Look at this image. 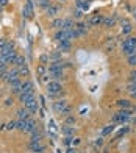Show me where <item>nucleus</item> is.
Here are the masks:
<instances>
[{
  "instance_id": "f257e3e1",
  "label": "nucleus",
  "mask_w": 136,
  "mask_h": 153,
  "mask_svg": "<svg viewBox=\"0 0 136 153\" xmlns=\"http://www.w3.org/2000/svg\"><path fill=\"white\" fill-rule=\"evenodd\" d=\"M16 128L19 131H24V133H31V131H35L38 128V125H36V122L33 119H25V120L19 119L16 122Z\"/></svg>"
},
{
  "instance_id": "f03ea898",
  "label": "nucleus",
  "mask_w": 136,
  "mask_h": 153,
  "mask_svg": "<svg viewBox=\"0 0 136 153\" xmlns=\"http://www.w3.org/2000/svg\"><path fill=\"white\" fill-rule=\"evenodd\" d=\"M135 48H136V38L135 36L127 38L124 41V44H122V52H124V55H127V56H130V55L135 53Z\"/></svg>"
},
{
  "instance_id": "7ed1b4c3",
  "label": "nucleus",
  "mask_w": 136,
  "mask_h": 153,
  "mask_svg": "<svg viewBox=\"0 0 136 153\" xmlns=\"http://www.w3.org/2000/svg\"><path fill=\"white\" fill-rule=\"evenodd\" d=\"M130 116H132V109H122L113 116V123H124L130 119Z\"/></svg>"
},
{
  "instance_id": "20e7f679",
  "label": "nucleus",
  "mask_w": 136,
  "mask_h": 153,
  "mask_svg": "<svg viewBox=\"0 0 136 153\" xmlns=\"http://www.w3.org/2000/svg\"><path fill=\"white\" fill-rule=\"evenodd\" d=\"M33 14H35V10H33V0H27V3L22 8V16L25 19H31Z\"/></svg>"
},
{
  "instance_id": "39448f33",
  "label": "nucleus",
  "mask_w": 136,
  "mask_h": 153,
  "mask_svg": "<svg viewBox=\"0 0 136 153\" xmlns=\"http://www.w3.org/2000/svg\"><path fill=\"white\" fill-rule=\"evenodd\" d=\"M61 89H63V86H61L59 81H49L47 83V92L49 94H61Z\"/></svg>"
},
{
  "instance_id": "423d86ee",
  "label": "nucleus",
  "mask_w": 136,
  "mask_h": 153,
  "mask_svg": "<svg viewBox=\"0 0 136 153\" xmlns=\"http://www.w3.org/2000/svg\"><path fill=\"white\" fill-rule=\"evenodd\" d=\"M19 69H13V71H6V74L3 75V80L6 81V83H8V85H10V83H13V81H14V80H17L19 78Z\"/></svg>"
},
{
  "instance_id": "0eeeda50",
  "label": "nucleus",
  "mask_w": 136,
  "mask_h": 153,
  "mask_svg": "<svg viewBox=\"0 0 136 153\" xmlns=\"http://www.w3.org/2000/svg\"><path fill=\"white\" fill-rule=\"evenodd\" d=\"M28 150L31 153H44L45 152V145L41 142H30L28 144Z\"/></svg>"
},
{
  "instance_id": "6e6552de",
  "label": "nucleus",
  "mask_w": 136,
  "mask_h": 153,
  "mask_svg": "<svg viewBox=\"0 0 136 153\" xmlns=\"http://www.w3.org/2000/svg\"><path fill=\"white\" fill-rule=\"evenodd\" d=\"M25 108L30 111V113H36L38 108H39V103L36 102V99L33 97V99H30L28 102H25Z\"/></svg>"
},
{
  "instance_id": "1a4fd4ad",
  "label": "nucleus",
  "mask_w": 136,
  "mask_h": 153,
  "mask_svg": "<svg viewBox=\"0 0 136 153\" xmlns=\"http://www.w3.org/2000/svg\"><path fill=\"white\" fill-rule=\"evenodd\" d=\"M66 106H69V105H67V102H66V100H58V102H55V103H53V109H55L58 114H61V113H63V111L66 109Z\"/></svg>"
},
{
  "instance_id": "9d476101",
  "label": "nucleus",
  "mask_w": 136,
  "mask_h": 153,
  "mask_svg": "<svg viewBox=\"0 0 136 153\" xmlns=\"http://www.w3.org/2000/svg\"><path fill=\"white\" fill-rule=\"evenodd\" d=\"M102 22H103V17H102L99 13H97V14H92V16L89 17V20H88V25H94V27H96V25H100Z\"/></svg>"
},
{
  "instance_id": "9b49d317",
  "label": "nucleus",
  "mask_w": 136,
  "mask_h": 153,
  "mask_svg": "<svg viewBox=\"0 0 136 153\" xmlns=\"http://www.w3.org/2000/svg\"><path fill=\"white\" fill-rule=\"evenodd\" d=\"M55 39L58 41V42H63V41H71V39H69V34H67V31H64L63 28L56 31V34H55Z\"/></svg>"
},
{
  "instance_id": "f8f14e48",
  "label": "nucleus",
  "mask_w": 136,
  "mask_h": 153,
  "mask_svg": "<svg viewBox=\"0 0 136 153\" xmlns=\"http://www.w3.org/2000/svg\"><path fill=\"white\" fill-rule=\"evenodd\" d=\"M132 30H133L132 24L128 22L127 19L122 20V34H124V36H125V34H130V33H132Z\"/></svg>"
},
{
  "instance_id": "ddd939ff",
  "label": "nucleus",
  "mask_w": 136,
  "mask_h": 153,
  "mask_svg": "<svg viewBox=\"0 0 136 153\" xmlns=\"http://www.w3.org/2000/svg\"><path fill=\"white\" fill-rule=\"evenodd\" d=\"M66 64L63 61H55V62H52V64L49 66V69H47V71L49 72H52V71H63V67H64Z\"/></svg>"
},
{
  "instance_id": "4468645a",
  "label": "nucleus",
  "mask_w": 136,
  "mask_h": 153,
  "mask_svg": "<svg viewBox=\"0 0 136 153\" xmlns=\"http://www.w3.org/2000/svg\"><path fill=\"white\" fill-rule=\"evenodd\" d=\"M44 137L42 131H41L39 128H36L35 131H31V142H41V139Z\"/></svg>"
},
{
  "instance_id": "2eb2a0df",
  "label": "nucleus",
  "mask_w": 136,
  "mask_h": 153,
  "mask_svg": "<svg viewBox=\"0 0 136 153\" xmlns=\"http://www.w3.org/2000/svg\"><path fill=\"white\" fill-rule=\"evenodd\" d=\"M45 13H47V16H50V17H55L58 13H59V6L58 5H50L49 8L45 10Z\"/></svg>"
},
{
  "instance_id": "dca6fc26",
  "label": "nucleus",
  "mask_w": 136,
  "mask_h": 153,
  "mask_svg": "<svg viewBox=\"0 0 136 153\" xmlns=\"http://www.w3.org/2000/svg\"><path fill=\"white\" fill-rule=\"evenodd\" d=\"M17 119H22V120L30 119V111L27 109V108H20V109L17 111Z\"/></svg>"
},
{
  "instance_id": "f3484780",
  "label": "nucleus",
  "mask_w": 136,
  "mask_h": 153,
  "mask_svg": "<svg viewBox=\"0 0 136 153\" xmlns=\"http://www.w3.org/2000/svg\"><path fill=\"white\" fill-rule=\"evenodd\" d=\"M35 97V91H30V92H22L19 95V100L22 102V103H25V102H28L30 99H33Z\"/></svg>"
},
{
  "instance_id": "a211bd4d",
  "label": "nucleus",
  "mask_w": 136,
  "mask_h": 153,
  "mask_svg": "<svg viewBox=\"0 0 136 153\" xmlns=\"http://www.w3.org/2000/svg\"><path fill=\"white\" fill-rule=\"evenodd\" d=\"M52 28H55V30H61L64 27V19H53V22H52Z\"/></svg>"
},
{
  "instance_id": "6ab92c4d",
  "label": "nucleus",
  "mask_w": 136,
  "mask_h": 153,
  "mask_svg": "<svg viewBox=\"0 0 136 153\" xmlns=\"http://www.w3.org/2000/svg\"><path fill=\"white\" fill-rule=\"evenodd\" d=\"M75 30L78 31L80 36H83V34H86V31H88V24H83V22L77 24V25H75Z\"/></svg>"
},
{
  "instance_id": "aec40b11",
  "label": "nucleus",
  "mask_w": 136,
  "mask_h": 153,
  "mask_svg": "<svg viewBox=\"0 0 136 153\" xmlns=\"http://www.w3.org/2000/svg\"><path fill=\"white\" fill-rule=\"evenodd\" d=\"M49 75H50V78L53 80V81H58L59 78H63V71H52V72H49Z\"/></svg>"
},
{
  "instance_id": "412c9836",
  "label": "nucleus",
  "mask_w": 136,
  "mask_h": 153,
  "mask_svg": "<svg viewBox=\"0 0 136 153\" xmlns=\"http://www.w3.org/2000/svg\"><path fill=\"white\" fill-rule=\"evenodd\" d=\"M114 128H116V125L114 123H110V125H106V127L102 130V136H108V134H111L113 131H114Z\"/></svg>"
},
{
  "instance_id": "4be33fe9",
  "label": "nucleus",
  "mask_w": 136,
  "mask_h": 153,
  "mask_svg": "<svg viewBox=\"0 0 136 153\" xmlns=\"http://www.w3.org/2000/svg\"><path fill=\"white\" fill-rule=\"evenodd\" d=\"M61 133H63L64 136H72L74 133H75V128H74V127H69V125H66V127L61 128Z\"/></svg>"
},
{
  "instance_id": "5701e85b",
  "label": "nucleus",
  "mask_w": 136,
  "mask_h": 153,
  "mask_svg": "<svg viewBox=\"0 0 136 153\" xmlns=\"http://www.w3.org/2000/svg\"><path fill=\"white\" fill-rule=\"evenodd\" d=\"M75 3L78 6V10H83V11L89 10V2H86V0H77Z\"/></svg>"
},
{
  "instance_id": "b1692460",
  "label": "nucleus",
  "mask_w": 136,
  "mask_h": 153,
  "mask_svg": "<svg viewBox=\"0 0 136 153\" xmlns=\"http://www.w3.org/2000/svg\"><path fill=\"white\" fill-rule=\"evenodd\" d=\"M30 91H35V89H33V83L31 81H24L22 83V92H30Z\"/></svg>"
},
{
  "instance_id": "393cba45",
  "label": "nucleus",
  "mask_w": 136,
  "mask_h": 153,
  "mask_svg": "<svg viewBox=\"0 0 136 153\" xmlns=\"http://www.w3.org/2000/svg\"><path fill=\"white\" fill-rule=\"evenodd\" d=\"M117 106L119 108H124V109H130V102L128 100H117Z\"/></svg>"
},
{
  "instance_id": "a878e982",
  "label": "nucleus",
  "mask_w": 136,
  "mask_h": 153,
  "mask_svg": "<svg viewBox=\"0 0 136 153\" xmlns=\"http://www.w3.org/2000/svg\"><path fill=\"white\" fill-rule=\"evenodd\" d=\"M59 48H61V52H67L71 48V41H63V42H59Z\"/></svg>"
},
{
  "instance_id": "bb28decb",
  "label": "nucleus",
  "mask_w": 136,
  "mask_h": 153,
  "mask_svg": "<svg viewBox=\"0 0 136 153\" xmlns=\"http://www.w3.org/2000/svg\"><path fill=\"white\" fill-rule=\"evenodd\" d=\"M14 64H16L17 67H20V66H25V58L22 56V55H17L16 59H14Z\"/></svg>"
},
{
  "instance_id": "cd10ccee",
  "label": "nucleus",
  "mask_w": 136,
  "mask_h": 153,
  "mask_svg": "<svg viewBox=\"0 0 136 153\" xmlns=\"http://www.w3.org/2000/svg\"><path fill=\"white\" fill-rule=\"evenodd\" d=\"M103 25L106 27V28L113 27V25H114V17H105V19H103Z\"/></svg>"
},
{
  "instance_id": "c85d7f7f",
  "label": "nucleus",
  "mask_w": 136,
  "mask_h": 153,
  "mask_svg": "<svg viewBox=\"0 0 136 153\" xmlns=\"http://www.w3.org/2000/svg\"><path fill=\"white\" fill-rule=\"evenodd\" d=\"M128 64H130L132 67H136V53H133V55L128 56Z\"/></svg>"
},
{
  "instance_id": "c756f323",
  "label": "nucleus",
  "mask_w": 136,
  "mask_h": 153,
  "mask_svg": "<svg viewBox=\"0 0 136 153\" xmlns=\"http://www.w3.org/2000/svg\"><path fill=\"white\" fill-rule=\"evenodd\" d=\"M50 5H52L50 0H39V6H41V8H44V10H47Z\"/></svg>"
},
{
  "instance_id": "7c9ffc66",
  "label": "nucleus",
  "mask_w": 136,
  "mask_h": 153,
  "mask_svg": "<svg viewBox=\"0 0 136 153\" xmlns=\"http://www.w3.org/2000/svg\"><path fill=\"white\" fill-rule=\"evenodd\" d=\"M19 69V74L20 75H28V67H27V64L25 66H20V67H17Z\"/></svg>"
},
{
  "instance_id": "2f4dec72",
  "label": "nucleus",
  "mask_w": 136,
  "mask_h": 153,
  "mask_svg": "<svg viewBox=\"0 0 136 153\" xmlns=\"http://www.w3.org/2000/svg\"><path fill=\"white\" fill-rule=\"evenodd\" d=\"M75 123V116H66V125H74Z\"/></svg>"
},
{
  "instance_id": "473e14b6",
  "label": "nucleus",
  "mask_w": 136,
  "mask_h": 153,
  "mask_svg": "<svg viewBox=\"0 0 136 153\" xmlns=\"http://www.w3.org/2000/svg\"><path fill=\"white\" fill-rule=\"evenodd\" d=\"M128 91H130L132 94H135V92H136V81H132L130 85H128Z\"/></svg>"
},
{
  "instance_id": "72a5a7b5",
  "label": "nucleus",
  "mask_w": 136,
  "mask_h": 153,
  "mask_svg": "<svg viewBox=\"0 0 136 153\" xmlns=\"http://www.w3.org/2000/svg\"><path fill=\"white\" fill-rule=\"evenodd\" d=\"M85 14H83V10H77L75 11V19H81Z\"/></svg>"
},
{
  "instance_id": "f704fd0d",
  "label": "nucleus",
  "mask_w": 136,
  "mask_h": 153,
  "mask_svg": "<svg viewBox=\"0 0 136 153\" xmlns=\"http://www.w3.org/2000/svg\"><path fill=\"white\" fill-rule=\"evenodd\" d=\"M44 72H45V64H41V66L38 67V74H39V75H42Z\"/></svg>"
},
{
  "instance_id": "c9c22d12",
  "label": "nucleus",
  "mask_w": 136,
  "mask_h": 153,
  "mask_svg": "<svg viewBox=\"0 0 136 153\" xmlns=\"http://www.w3.org/2000/svg\"><path fill=\"white\" fill-rule=\"evenodd\" d=\"M39 59H41V62H42V64H45V62L49 61V55H41Z\"/></svg>"
},
{
  "instance_id": "e433bc0d",
  "label": "nucleus",
  "mask_w": 136,
  "mask_h": 153,
  "mask_svg": "<svg viewBox=\"0 0 136 153\" xmlns=\"http://www.w3.org/2000/svg\"><path fill=\"white\" fill-rule=\"evenodd\" d=\"M6 128H8V130H14L16 128V122H10L8 125H6Z\"/></svg>"
},
{
  "instance_id": "4c0bfd02",
  "label": "nucleus",
  "mask_w": 136,
  "mask_h": 153,
  "mask_svg": "<svg viewBox=\"0 0 136 153\" xmlns=\"http://www.w3.org/2000/svg\"><path fill=\"white\" fill-rule=\"evenodd\" d=\"M49 125H50V130L53 131V133H55V131H56V127H55V122H53V120H50V122H49Z\"/></svg>"
},
{
  "instance_id": "58836bf2",
  "label": "nucleus",
  "mask_w": 136,
  "mask_h": 153,
  "mask_svg": "<svg viewBox=\"0 0 136 153\" xmlns=\"http://www.w3.org/2000/svg\"><path fill=\"white\" fill-rule=\"evenodd\" d=\"M127 131H128V128H127V127H125V128H122V130L119 131V133H117V136H116V137H119V136H122V134H124V133H127Z\"/></svg>"
},
{
  "instance_id": "ea45409f",
  "label": "nucleus",
  "mask_w": 136,
  "mask_h": 153,
  "mask_svg": "<svg viewBox=\"0 0 136 153\" xmlns=\"http://www.w3.org/2000/svg\"><path fill=\"white\" fill-rule=\"evenodd\" d=\"M102 144H103V137H99L97 141H96V145H97V147H100Z\"/></svg>"
},
{
  "instance_id": "a19ab883",
  "label": "nucleus",
  "mask_w": 136,
  "mask_h": 153,
  "mask_svg": "<svg viewBox=\"0 0 136 153\" xmlns=\"http://www.w3.org/2000/svg\"><path fill=\"white\" fill-rule=\"evenodd\" d=\"M6 5H8V0H0V6H2V8L6 6Z\"/></svg>"
},
{
  "instance_id": "79ce46f5",
  "label": "nucleus",
  "mask_w": 136,
  "mask_h": 153,
  "mask_svg": "<svg viewBox=\"0 0 136 153\" xmlns=\"http://www.w3.org/2000/svg\"><path fill=\"white\" fill-rule=\"evenodd\" d=\"M66 153H77V150H75V149H69Z\"/></svg>"
},
{
  "instance_id": "37998d69",
  "label": "nucleus",
  "mask_w": 136,
  "mask_h": 153,
  "mask_svg": "<svg viewBox=\"0 0 136 153\" xmlns=\"http://www.w3.org/2000/svg\"><path fill=\"white\" fill-rule=\"evenodd\" d=\"M72 142H74V145H77V144L80 142V139H78V137H75V139H74V141H72Z\"/></svg>"
},
{
  "instance_id": "c03bdc74",
  "label": "nucleus",
  "mask_w": 136,
  "mask_h": 153,
  "mask_svg": "<svg viewBox=\"0 0 136 153\" xmlns=\"http://www.w3.org/2000/svg\"><path fill=\"white\" fill-rule=\"evenodd\" d=\"M132 14H133V17L136 19V8H132Z\"/></svg>"
},
{
  "instance_id": "a18cd8bd",
  "label": "nucleus",
  "mask_w": 136,
  "mask_h": 153,
  "mask_svg": "<svg viewBox=\"0 0 136 153\" xmlns=\"http://www.w3.org/2000/svg\"><path fill=\"white\" fill-rule=\"evenodd\" d=\"M133 97H135V99H136V92H135V94H133Z\"/></svg>"
},
{
  "instance_id": "49530a36",
  "label": "nucleus",
  "mask_w": 136,
  "mask_h": 153,
  "mask_svg": "<svg viewBox=\"0 0 136 153\" xmlns=\"http://www.w3.org/2000/svg\"><path fill=\"white\" fill-rule=\"evenodd\" d=\"M0 13H2V6H0Z\"/></svg>"
}]
</instances>
